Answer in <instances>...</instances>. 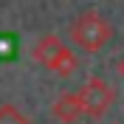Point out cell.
Segmentation results:
<instances>
[{
	"mask_svg": "<svg viewBox=\"0 0 124 124\" xmlns=\"http://www.w3.org/2000/svg\"><path fill=\"white\" fill-rule=\"evenodd\" d=\"M51 116L62 124H76L79 118L85 116L82 113V104H79L76 93H59V99L51 104Z\"/></svg>",
	"mask_w": 124,
	"mask_h": 124,
	"instance_id": "obj_4",
	"label": "cell"
},
{
	"mask_svg": "<svg viewBox=\"0 0 124 124\" xmlns=\"http://www.w3.org/2000/svg\"><path fill=\"white\" fill-rule=\"evenodd\" d=\"M31 54H34V59H37L42 68H48L51 73H56V76H73L76 68H79L76 54H73V51H70L56 34H45V37H39Z\"/></svg>",
	"mask_w": 124,
	"mask_h": 124,
	"instance_id": "obj_2",
	"label": "cell"
},
{
	"mask_svg": "<svg viewBox=\"0 0 124 124\" xmlns=\"http://www.w3.org/2000/svg\"><path fill=\"white\" fill-rule=\"evenodd\" d=\"M0 124H28V118H25V113H20L14 104H3V107H0Z\"/></svg>",
	"mask_w": 124,
	"mask_h": 124,
	"instance_id": "obj_5",
	"label": "cell"
},
{
	"mask_svg": "<svg viewBox=\"0 0 124 124\" xmlns=\"http://www.w3.org/2000/svg\"><path fill=\"white\" fill-rule=\"evenodd\" d=\"M68 34H70V39H73L76 48H82L87 54H96V51H101L113 39V25L99 11H85V14H79L70 23Z\"/></svg>",
	"mask_w": 124,
	"mask_h": 124,
	"instance_id": "obj_1",
	"label": "cell"
},
{
	"mask_svg": "<svg viewBox=\"0 0 124 124\" xmlns=\"http://www.w3.org/2000/svg\"><path fill=\"white\" fill-rule=\"evenodd\" d=\"M76 96H79V104H82V113L90 116V118L104 116V113L113 107V101H116V90H113L101 76H90L85 85L76 90Z\"/></svg>",
	"mask_w": 124,
	"mask_h": 124,
	"instance_id": "obj_3",
	"label": "cell"
},
{
	"mask_svg": "<svg viewBox=\"0 0 124 124\" xmlns=\"http://www.w3.org/2000/svg\"><path fill=\"white\" fill-rule=\"evenodd\" d=\"M116 68H118V76L124 79V56H121V59H118V65H116Z\"/></svg>",
	"mask_w": 124,
	"mask_h": 124,
	"instance_id": "obj_6",
	"label": "cell"
}]
</instances>
